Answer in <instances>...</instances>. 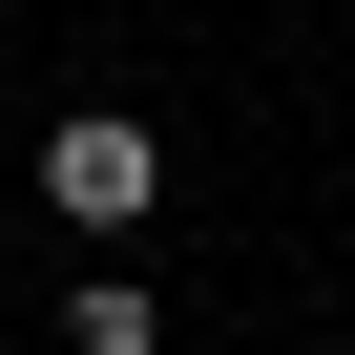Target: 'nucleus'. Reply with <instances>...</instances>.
<instances>
[{
  "label": "nucleus",
  "instance_id": "obj_2",
  "mask_svg": "<svg viewBox=\"0 0 355 355\" xmlns=\"http://www.w3.org/2000/svg\"><path fill=\"white\" fill-rule=\"evenodd\" d=\"M84 355H146V272H84V313H63Z\"/></svg>",
  "mask_w": 355,
  "mask_h": 355
},
{
  "label": "nucleus",
  "instance_id": "obj_1",
  "mask_svg": "<svg viewBox=\"0 0 355 355\" xmlns=\"http://www.w3.org/2000/svg\"><path fill=\"white\" fill-rule=\"evenodd\" d=\"M42 209H63V230H146V209H167V146H146L125 105H63V125H42Z\"/></svg>",
  "mask_w": 355,
  "mask_h": 355
}]
</instances>
